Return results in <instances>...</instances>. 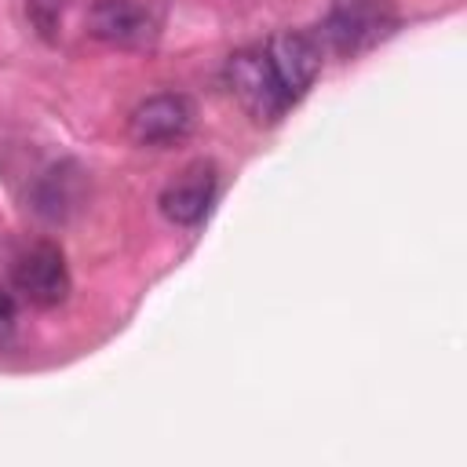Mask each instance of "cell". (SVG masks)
Listing matches in <instances>:
<instances>
[{
	"label": "cell",
	"instance_id": "1",
	"mask_svg": "<svg viewBox=\"0 0 467 467\" xmlns=\"http://www.w3.org/2000/svg\"><path fill=\"white\" fill-rule=\"evenodd\" d=\"M325 47L317 33L285 29L259 44H248L226 58V88L241 109L259 120H281L317 80Z\"/></svg>",
	"mask_w": 467,
	"mask_h": 467
},
{
	"label": "cell",
	"instance_id": "2",
	"mask_svg": "<svg viewBox=\"0 0 467 467\" xmlns=\"http://www.w3.org/2000/svg\"><path fill=\"white\" fill-rule=\"evenodd\" d=\"M394 29H398L394 0H332L317 40H321V47H328L343 58H354V55L372 51Z\"/></svg>",
	"mask_w": 467,
	"mask_h": 467
},
{
	"label": "cell",
	"instance_id": "3",
	"mask_svg": "<svg viewBox=\"0 0 467 467\" xmlns=\"http://www.w3.org/2000/svg\"><path fill=\"white\" fill-rule=\"evenodd\" d=\"M164 29V0H95L88 33L113 47H153Z\"/></svg>",
	"mask_w": 467,
	"mask_h": 467
},
{
	"label": "cell",
	"instance_id": "4",
	"mask_svg": "<svg viewBox=\"0 0 467 467\" xmlns=\"http://www.w3.org/2000/svg\"><path fill=\"white\" fill-rule=\"evenodd\" d=\"M11 281H15V292H22V299L33 303V306L47 310V306L66 303V296H69V266H66L62 248L51 244V241H36L33 248H26L15 259Z\"/></svg>",
	"mask_w": 467,
	"mask_h": 467
},
{
	"label": "cell",
	"instance_id": "5",
	"mask_svg": "<svg viewBox=\"0 0 467 467\" xmlns=\"http://www.w3.org/2000/svg\"><path fill=\"white\" fill-rule=\"evenodd\" d=\"M193 102L179 91H161L142 99L131 117H128V131L139 146H171L179 139L190 135L193 128Z\"/></svg>",
	"mask_w": 467,
	"mask_h": 467
},
{
	"label": "cell",
	"instance_id": "6",
	"mask_svg": "<svg viewBox=\"0 0 467 467\" xmlns=\"http://www.w3.org/2000/svg\"><path fill=\"white\" fill-rule=\"evenodd\" d=\"M215 190H219V171L212 161H193L186 164L164 190H161V215L175 226H197L212 204H215Z\"/></svg>",
	"mask_w": 467,
	"mask_h": 467
},
{
	"label": "cell",
	"instance_id": "7",
	"mask_svg": "<svg viewBox=\"0 0 467 467\" xmlns=\"http://www.w3.org/2000/svg\"><path fill=\"white\" fill-rule=\"evenodd\" d=\"M15 328H18V306H15L11 292H4V288H0V347H4V343H11Z\"/></svg>",
	"mask_w": 467,
	"mask_h": 467
}]
</instances>
